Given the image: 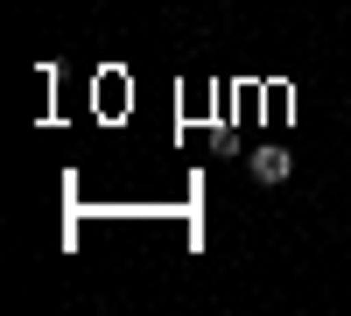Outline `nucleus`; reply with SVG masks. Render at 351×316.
<instances>
[{
    "instance_id": "nucleus-1",
    "label": "nucleus",
    "mask_w": 351,
    "mask_h": 316,
    "mask_svg": "<svg viewBox=\"0 0 351 316\" xmlns=\"http://www.w3.org/2000/svg\"><path fill=\"white\" fill-rule=\"evenodd\" d=\"M246 169H253V183H281V176H288V155H281V148H260Z\"/></svg>"
}]
</instances>
